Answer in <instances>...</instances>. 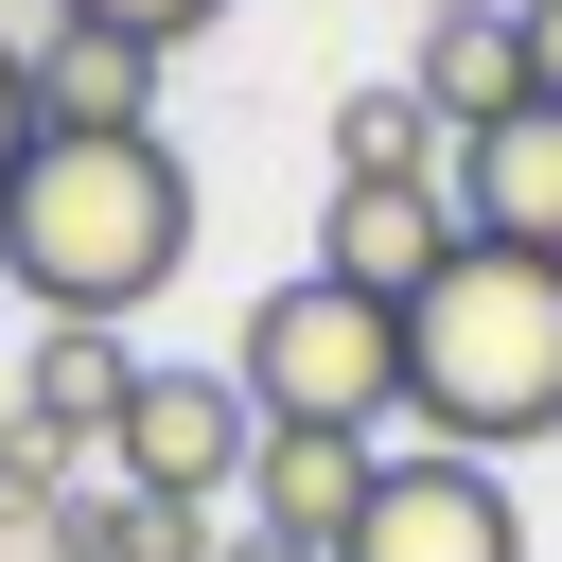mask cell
Listing matches in <instances>:
<instances>
[{"mask_svg": "<svg viewBox=\"0 0 562 562\" xmlns=\"http://www.w3.org/2000/svg\"><path fill=\"white\" fill-rule=\"evenodd\" d=\"M193 263V158L140 123V140H35L18 193H0V281L70 334H123L158 281Z\"/></svg>", "mask_w": 562, "mask_h": 562, "instance_id": "cell-1", "label": "cell"}, {"mask_svg": "<svg viewBox=\"0 0 562 562\" xmlns=\"http://www.w3.org/2000/svg\"><path fill=\"white\" fill-rule=\"evenodd\" d=\"M404 422L439 457H527L562 439V263L527 246H457L404 299Z\"/></svg>", "mask_w": 562, "mask_h": 562, "instance_id": "cell-2", "label": "cell"}, {"mask_svg": "<svg viewBox=\"0 0 562 562\" xmlns=\"http://www.w3.org/2000/svg\"><path fill=\"white\" fill-rule=\"evenodd\" d=\"M228 386H246L263 422H351V439H386V422H404V299H351V281L299 263V281L246 299Z\"/></svg>", "mask_w": 562, "mask_h": 562, "instance_id": "cell-3", "label": "cell"}, {"mask_svg": "<svg viewBox=\"0 0 562 562\" xmlns=\"http://www.w3.org/2000/svg\"><path fill=\"white\" fill-rule=\"evenodd\" d=\"M123 492H158V509H228L246 492V457H263V404L228 386V369H140V404H123Z\"/></svg>", "mask_w": 562, "mask_h": 562, "instance_id": "cell-4", "label": "cell"}, {"mask_svg": "<svg viewBox=\"0 0 562 562\" xmlns=\"http://www.w3.org/2000/svg\"><path fill=\"white\" fill-rule=\"evenodd\" d=\"M334 562H527V509H509V474L492 457H386L369 474V509H351V544Z\"/></svg>", "mask_w": 562, "mask_h": 562, "instance_id": "cell-5", "label": "cell"}, {"mask_svg": "<svg viewBox=\"0 0 562 562\" xmlns=\"http://www.w3.org/2000/svg\"><path fill=\"white\" fill-rule=\"evenodd\" d=\"M457 246L474 228L439 176H334V211H316V281H351V299H422Z\"/></svg>", "mask_w": 562, "mask_h": 562, "instance_id": "cell-6", "label": "cell"}, {"mask_svg": "<svg viewBox=\"0 0 562 562\" xmlns=\"http://www.w3.org/2000/svg\"><path fill=\"white\" fill-rule=\"evenodd\" d=\"M123 404H140V351H123V334L35 316V369H18V404H0V422H18V457H35V474H70V457H105V439H123Z\"/></svg>", "mask_w": 562, "mask_h": 562, "instance_id": "cell-7", "label": "cell"}, {"mask_svg": "<svg viewBox=\"0 0 562 562\" xmlns=\"http://www.w3.org/2000/svg\"><path fill=\"white\" fill-rule=\"evenodd\" d=\"M18 53H35V123L53 140H140L158 123V70H176L158 35H105V18H35Z\"/></svg>", "mask_w": 562, "mask_h": 562, "instance_id": "cell-8", "label": "cell"}, {"mask_svg": "<svg viewBox=\"0 0 562 562\" xmlns=\"http://www.w3.org/2000/svg\"><path fill=\"white\" fill-rule=\"evenodd\" d=\"M439 193H457V228H474V246L562 263V105H509L492 140H457V158H439Z\"/></svg>", "mask_w": 562, "mask_h": 562, "instance_id": "cell-9", "label": "cell"}, {"mask_svg": "<svg viewBox=\"0 0 562 562\" xmlns=\"http://www.w3.org/2000/svg\"><path fill=\"white\" fill-rule=\"evenodd\" d=\"M369 474H386V439H351V422H263V457H246V527H281V544H351Z\"/></svg>", "mask_w": 562, "mask_h": 562, "instance_id": "cell-10", "label": "cell"}, {"mask_svg": "<svg viewBox=\"0 0 562 562\" xmlns=\"http://www.w3.org/2000/svg\"><path fill=\"white\" fill-rule=\"evenodd\" d=\"M422 105H439V140H492L509 105H527V35L509 18H422V70H404Z\"/></svg>", "mask_w": 562, "mask_h": 562, "instance_id": "cell-11", "label": "cell"}, {"mask_svg": "<svg viewBox=\"0 0 562 562\" xmlns=\"http://www.w3.org/2000/svg\"><path fill=\"white\" fill-rule=\"evenodd\" d=\"M439 105L422 88H334V176H439Z\"/></svg>", "mask_w": 562, "mask_h": 562, "instance_id": "cell-12", "label": "cell"}, {"mask_svg": "<svg viewBox=\"0 0 562 562\" xmlns=\"http://www.w3.org/2000/svg\"><path fill=\"white\" fill-rule=\"evenodd\" d=\"M53 18H105V35H158V53H176V35H211L228 0H53Z\"/></svg>", "mask_w": 562, "mask_h": 562, "instance_id": "cell-13", "label": "cell"}, {"mask_svg": "<svg viewBox=\"0 0 562 562\" xmlns=\"http://www.w3.org/2000/svg\"><path fill=\"white\" fill-rule=\"evenodd\" d=\"M35 140H53V123H35V53L0 35V193H18V158H35Z\"/></svg>", "mask_w": 562, "mask_h": 562, "instance_id": "cell-14", "label": "cell"}, {"mask_svg": "<svg viewBox=\"0 0 562 562\" xmlns=\"http://www.w3.org/2000/svg\"><path fill=\"white\" fill-rule=\"evenodd\" d=\"M509 35H527V105H562V0H509Z\"/></svg>", "mask_w": 562, "mask_h": 562, "instance_id": "cell-15", "label": "cell"}, {"mask_svg": "<svg viewBox=\"0 0 562 562\" xmlns=\"http://www.w3.org/2000/svg\"><path fill=\"white\" fill-rule=\"evenodd\" d=\"M211 562H334V544H281V527H246V544H211Z\"/></svg>", "mask_w": 562, "mask_h": 562, "instance_id": "cell-16", "label": "cell"}, {"mask_svg": "<svg viewBox=\"0 0 562 562\" xmlns=\"http://www.w3.org/2000/svg\"><path fill=\"white\" fill-rule=\"evenodd\" d=\"M422 18H509V0H422Z\"/></svg>", "mask_w": 562, "mask_h": 562, "instance_id": "cell-17", "label": "cell"}, {"mask_svg": "<svg viewBox=\"0 0 562 562\" xmlns=\"http://www.w3.org/2000/svg\"><path fill=\"white\" fill-rule=\"evenodd\" d=\"M18 562H70V544H18Z\"/></svg>", "mask_w": 562, "mask_h": 562, "instance_id": "cell-18", "label": "cell"}, {"mask_svg": "<svg viewBox=\"0 0 562 562\" xmlns=\"http://www.w3.org/2000/svg\"><path fill=\"white\" fill-rule=\"evenodd\" d=\"M0 474H18V422H0Z\"/></svg>", "mask_w": 562, "mask_h": 562, "instance_id": "cell-19", "label": "cell"}]
</instances>
